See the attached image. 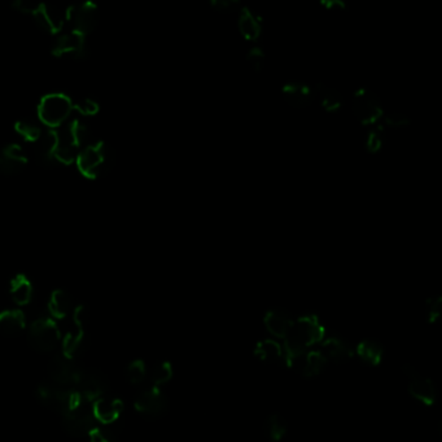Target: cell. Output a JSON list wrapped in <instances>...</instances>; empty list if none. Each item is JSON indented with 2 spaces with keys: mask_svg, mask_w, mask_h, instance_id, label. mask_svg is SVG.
<instances>
[{
  "mask_svg": "<svg viewBox=\"0 0 442 442\" xmlns=\"http://www.w3.org/2000/svg\"><path fill=\"white\" fill-rule=\"evenodd\" d=\"M326 329L317 314H305L293 323L288 336L284 338V366L293 369L309 348L321 343Z\"/></svg>",
  "mask_w": 442,
  "mask_h": 442,
  "instance_id": "cell-1",
  "label": "cell"
},
{
  "mask_svg": "<svg viewBox=\"0 0 442 442\" xmlns=\"http://www.w3.org/2000/svg\"><path fill=\"white\" fill-rule=\"evenodd\" d=\"M354 117L364 128H371L380 123L384 116V108L380 97L370 89L361 87L355 90L352 102Z\"/></svg>",
  "mask_w": 442,
  "mask_h": 442,
  "instance_id": "cell-2",
  "label": "cell"
},
{
  "mask_svg": "<svg viewBox=\"0 0 442 442\" xmlns=\"http://www.w3.org/2000/svg\"><path fill=\"white\" fill-rule=\"evenodd\" d=\"M37 397L49 410L61 414L63 417L82 403V395L78 392L55 386L54 383L42 384L37 391Z\"/></svg>",
  "mask_w": 442,
  "mask_h": 442,
  "instance_id": "cell-3",
  "label": "cell"
},
{
  "mask_svg": "<svg viewBox=\"0 0 442 442\" xmlns=\"http://www.w3.org/2000/svg\"><path fill=\"white\" fill-rule=\"evenodd\" d=\"M112 160L111 148L104 143H97L87 145L77 156V165L85 177L97 178L111 166Z\"/></svg>",
  "mask_w": 442,
  "mask_h": 442,
  "instance_id": "cell-4",
  "label": "cell"
},
{
  "mask_svg": "<svg viewBox=\"0 0 442 442\" xmlns=\"http://www.w3.org/2000/svg\"><path fill=\"white\" fill-rule=\"evenodd\" d=\"M73 109L72 100L64 94H49L43 97L38 106V114L43 123L57 128L64 122Z\"/></svg>",
  "mask_w": 442,
  "mask_h": 442,
  "instance_id": "cell-5",
  "label": "cell"
},
{
  "mask_svg": "<svg viewBox=\"0 0 442 442\" xmlns=\"http://www.w3.org/2000/svg\"><path fill=\"white\" fill-rule=\"evenodd\" d=\"M402 372L407 378V391L411 397L424 406H434L437 400V389L434 381L431 379L424 378L409 363L402 366Z\"/></svg>",
  "mask_w": 442,
  "mask_h": 442,
  "instance_id": "cell-6",
  "label": "cell"
},
{
  "mask_svg": "<svg viewBox=\"0 0 442 442\" xmlns=\"http://www.w3.org/2000/svg\"><path fill=\"white\" fill-rule=\"evenodd\" d=\"M60 340V332L56 323L49 318H39L32 321L29 332V343L34 350L39 353H49L56 348Z\"/></svg>",
  "mask_w": 442,
  "mask_h": 442,
  "instance_id": "cell-7",
  "label": "cell"
},
{
  "mask_svg": "<svg viewBox=\"0 0 442 442\" xmlns=\"http://www.w3.org/2000/svg\"><path fill=\"white\" fill-rule=\"evenodd\" d=\"M135 409L148 418H162L169 411V398L157 386H152L137 395Z\"/></svg>",
  "mask_w": 442,
  "mask_h": 442,
  "instance_id": "cell-8",
  "label": "cell"
},
{
  "mask_svg": "<svg viewBox=\"0 0 442 442\" xmlns=\"http://www.w3.org/2000/svg\"><path fill=\"white\" fill-rule=\"evenodd\" d=\"M284 103L295 109H305L315 100V90L304 80H287L281 89Z\"/></svg>",
  "mask_w": 442,
  "mask_h": 442,
  "instance_id": "cell-9",
  "label": "cell"
},
{
  "mask_svg": "<svg viewBox=\"0 0 442 442\" xmlns=\"http://www.w3.org/2000/svg\"><path fill=\"white\" fill-rule=\"evenodd\" d=\"M64 431L73 437L90 436L92 431L97 429V419L92 411L87 410L82 403L77 409L64 415L63 420Z\"/></svg>",
  "mask_w": 442,
  "mask_h": 442,
  "instance_id": "cell-10",
  "label": "cell"
},
{
  "mask_svg": "<svg viewBox=\"0 0 442 442\" xmlns=\"http://www.w3.org/2000/svg\"><path fill=\"white\" fill-rule=\"evenodd\" d=\"M49 378L57 386L70 389L77 384L80 369L65 355H56L49 363Z\"/></svg>",
  "mask_w": 442,
  "mask_h": 442,
  "instance_id": "cell-11",
  "label": "cell"
},
{
  "mask_svg": "<svg viewBox=\"0 0 442 442\" xmlns=\"http://www.w3.org/2000/svg\"><path fill=\"white\" fill-rule=\"evenodd\" d=\"M75 386H78L80 394L85 395V398L95 401L106 391L108 381L104 374L100 371L80 370Z\"/></svg>",
  "mask_w": 442,
  "mask_h": 442,
  "instance_id": "cell-12",
  "label": "cell"
},
{
  "mask_svg": "<svg viewBox=\"0 0 442 442\" xmlns=\"http://www.w3.org/2000/svg\"><path fill=\"white\" fill-rule=\"evenodd\" d=\"M66 16L74 26L73 32H78L83 37H86V34H89L97 27L99 20L97 6L92 3H86L80 7L69 9L66 12Z\"/></svg>",
  "mask_w": 442,
  "mask_h": 442,
  "instance_id": "cell-13",
  "label": "cell"
},
{
  "mask_svg": "<svg viewBox=\"0 0 442 442\" xmlns=\"http://www.w3.org/2000/svg\"><path fill=\"white\" fill-rule=\"evenodd\" d=\"M293 323L295 319L292 318L290 312H287L283 307L269 309L264 317L266 330L273 338L284 340L292 330Z\"/></svg>",
  "mask_w": 442,
  "mask_h": 442,
  "instance_id": "cell-14",
  "label": "cell"
},
{
  "mask_svg": "<svg viewBox=\"0 0 442 442\" xmlns=\"http://www.w3.org/2000/svg\"><path fill=\"white\" fill-rule=\"evenodd\" d=\"M321 353L326 355L327 361H332L336 364H345L352 361L355 355L354 348L338 336H329L321 341Z\"/></svg>",
  "mask_w": 442,
  "mask_h": 442,
  "instance_id": "cell-15",
  "label": "cell"
},
{
  "mask_svg": "<svg viewBox=\"0 0 442 442\" xmlns=\"http://www.w3.org/2000/svg\"><path fill=\"white\" fill-rule=\"evenodd\" d=\"M238 29L244 39L256 43L262 34V20L250 7L243 6L238 13Z\"/></svg>",
  "mask_w": 442,
  "mask_h": 442,
  "instance_id": "cell-16",
  "label": "cell"
},
{
  "mask_svg": "<svg viewBox=\"0 0 442 442\" xmlns=\"http://www.w3.org/2000/svg\"><path fill=\"white\" fill-rule=\"evenodd\" d=\"M26 162V156L20 145H8L0 152V171L4 174L20 173Z\"/></svg>",
  "mask_w": 442,
  "mask_h": 442,
  "instance_id": "cell-17",
  "label": "cell"
},
{
  "mask_svg": "<svg viewBox=\"0 0 442 442\" xmlns=\"http://www.w3.org/2000/svg\"><path fill=\"white\" fill-rule=\"evenodd\" d=\"M85 52V37L75 32L65 34L59 38L54 47V55L56 56L80 57L83 56Z\"/></svg>",
  "mask_w": 442,
  "mask_h": 442,
  "instance_id": "cell-18",
  "label": "cell"
},
{
  "mask_svg": "<svg viewBox=\"0 0 442 442\" xmlns=\"http://www.w3.org/2000/svg\"><path fill=\"white\" fill-rule=\"evenodd\" d=\"M40 29L49 32H57L64 26V15L51 6L39 4V7L32 13Z\"/></svg>",
  "mask_w": 442,
  "mask_h": 442,
  "instance_id": "cell-19",
  "label": "cell"
},
{
  "mask_svg": "<svg viewBox=\"0 0 442 442\" xmlns=\"http://www.w3.org/2000/svg\"><path fill=\"white\" fill-rule=\"evenodd\" d=\"M327 363L329 361L326 355L321 353V350H310L301 357V360L295 364V367L297 366L300 374L304 378L313 379L324 370Z\"/></svg>",
  "mask_w": 442,
  "mask_h": 442,
  "instance_id": "cell-20",
  "label": "cell"
},
{
  "mask_svg": "<svg viewBox=\"0 0 442 442\" xmlns=\"http://www.w3.org/2000/svg\"><path fill=\"white\" fill-rule=\"evenodd\" d=\"M315 97L321 104V109L327 113H336L344 106V97L338 90L330 87L324 83H318L314 86Z\"/></svg>",
  "mask_w": 442,
  "mask_h": 442,
  "instance_id": "cell-21",
  "label": "cell"
},
{
  "mask_svg": "<svg viewBox=\"0 0 442 442\" xmlns=\"http://www.w3.org/2000/svg\"><path fill=\"white\" fill-rule=\"evenodd\" d=\"M253 354L259 361L265 362V363H270V364L283 363L284 364L283 348L279 343H276L273 338L259 340L257 344L254 345Z\"/></svg>",
  "mask_w": 442,
  "mask_h": 442,
  "instance_id": "cell-22",
  "label": "cell"
},
{
  "mask_svg": "<svg viewBox=\"0 0 442 442\" xmlns=\"http://www.w3.org/2000/svg\"><path fill=\"white\" fill-rule=\"evenodd\" d=\"M123 410V403L120 400H106V398H97L92 406V414L99 422L103 424L111 423L113 420L120 418Z\"/></svg>",
  "mask_w": 442,
  "mask_h": 442,
  "instance_id": "cell-23",
  "label": "cell"
},
{
  "mask_svg": "<svg viewBox=\"0 0 442 442\" xmlns=\"http://www.w3.org/2000/svg\"><path fill=\"white\" fill-rule=\"evenodd\" d=\"M354 352L357 353L363 363L372 366V367H376L383 362L386 349H384L383 344H380L379 341L363 340L357 345Z\"/></svg>",
  "mask_w": 442,
  "mask_h": 442,
  "instance_id": "cell-24",
  "label": "cell"
},
{
  "mask_svg": "<svg viewBox=\"0 0 442 442\" xmlns=\"http://www.w3.org/2000/svg\"><path fill=\"white\" fill-rule=\"evenodd\" d=\"M262 431L269 441L279 442L287 436L288 424H287V420L283 418L281 414L273 412L264 420Z\"/></svg>",
  "mask_w": 442,
  "mask_h": 442,
  "instance_id": "cell-25",
  "label": "cell"
},
{
  "mask_svg": "<svg viewBox=\"0 0 442 442\" xmlns=\"http://www.w3.org/2000/svg\"><path fill=\"white\" fill-rule=\"evenodd\" d=\"M25 329L24 314L20 310H7L0 314V332L8 338H15Z\"/></svg>",
  "mask_w": 442,
  "mask_h": 442,
  "instance_id": "cell-26",
  "label": "cell"
},
{
  "mask_svg": "<svg viewBox=\"0 0 442 442\" xmlns=\"http://www.w3.org/2000/svg\"><path fill=\"white\" fill-rule=\"evenodd\" d=\"M11 296L17 305H26L32 296V286L24 275H18L11 283Z\"/></svg>",
  "mask_w": 442,
  "mask_h": 442,
  "instance_id": "cell-27",
  "label": "cell"
},
{
  "mask_svg": "<svg viewBox=\"0 0 442 442\" xmlns=\"http://www.w3.org/2000/svg\"><path fill=\"white\" fill-rule=\"evenodd\" d=\"M49 312L55 318H64L73 309V300L65 290H55L49 300Z\"/></svg>",
  "mask_w": 442,
  "mask_h": 442,
  "instance_id": "cell-28",
  "label": "cell"
},
{
  "mask_svg": "<svg viewBox=\"0 0 442 442\" xmlns=\"http://www.w3.org/2000/svg\"><path fill=\"white\" fill-rule=\"evenodd\" d=\"M386 143V128L381 125V122L371 126L366 135V151L370 154H376L381 151L383 145Z\"/></svg>",
  "mask_w": 442,
  "mask_h": 442,
  "instance_id": "cell-29",
  "label": "cell"
},
{
  "mask_svg": "<svg viewBox=\"0 0 442 442\" xmlns=\"http://www.w3.org/2000/svg\"><path fill=\"white\" fill-rule=\"evenodd\" d=\"M174 375V371H173V366L170 362H160L154 369H153L152 374H151V381H152L153 386H162V384H166L168 381H170L173 379Z\"/></svg>",
  "mask_w": 442,
  "mask_h": 442,
  "instance_id": "cell-30",
  "label": "cell"
},
{
  "mask_svg": "<svg viewBox=\"0 0 442 442\" xmlns=\"http://www.w3.org/2000/svg\"><path fill=\"white\" fill-rule=\"evenodd\" d=\"M210 8L219 15H233L240 12L243 4L238 0H211Z\"/></svg>",
  "mask_w": 442,
  "mask_h": 442,
  "instance_id": "cell-31",
  "label": "cell"
},
{
  "mask_svg": "<svg viewBox=\"0 0 442 442\" xmlns=\"http://www.w3.org/2000/svg\"><path fill=\"white\" fill-rule=\"evenodd\" d=\"M381 125L384 128H391V129H405L410 125V118L406 114L402 113L389 112L384 113L383 118H381Z\"/></svg>",
  "mask_w": 442,
  "mask_h": 442,
  "instance_id": "cell-32",
  "label": "cell"
},
{
  "mask_svg": "<svg viewBox=\"0 0 442 442\" xmlns=\"http://www.w3.org/2000/svg\"><path fill=\"white\" fill-rule=\"evenodd\" d=\"M247 61L250 64V68L253 69V72L261 73L265 68L266 56L265 52L261 46L254 44L253 47H250L248 49V54H247Z\"/></svg>",
  "mask_w": 442,
  "mask_h": 442,
  "instance_id": "cell-33",
  "label": "cell"
},
{
  "mask_svg": "<svg viewBox=\"0 0 442 442\" xmlns=\"http://www.w3.org/2000/svg\"><path fill=\"white\" fill-rule=\"evenodd\" d=\"M16 130L20 135H23L26 140H30V142H37L42 135V130H40L39 126L35 125L30 120H23L17 122Z\"/></svg>",
  "mask_w": 442,
  "mask_h": 442,
  "instance_id": "cell-34",
  "label": "cell"
},
{
  "mask_svg": "<svg viewBox=\"0 0 442 442\" xmlns=\"http://www.w3.org/2000/svg\"><path fill=\"white\" fill-rule=\"evenodd\" d=\"M442 312V297L440 295L432 296L426 300V321L429 324H434L440 319Z\"/></svg>",
  "mask_w": 442,
  "mask_h": 442,
  "instance_id": "cell-35",
  "label": "cell"
},
{
  "mask_svg": "<svg viewBox=\"0 0 442 442\" xmlns=\"http://www.w3.org/2000/svg\"><path fill=\"white\" fill-rule=\"evenodd\" d=\"M145 375H147V369H145V362L137 360L130 363L128 367V376L133 384H140L142 381H145Z\"/></svg>",
  "mask_w": 442,
  "mask_h": 442,
  "instance_id": "cell-36",
  "label": "cell"
},
{
  "mask_svg": "<svg viewBox=\"0 0 442 442\" xmlns=\"http://www.w3.org/2000/svg\"><path fill=\"white\" fill-rule=\"evenodd\" d=\"M73 108L83 116H92L99 111V105H97V102H94L91 99H82L75 104H73Z\"/></svg>",
  "mask_w": 442,
  "mask_h": 442,
  "instance_id": "cell-37",
  "label": "cell"
},
{
  "mask_svg": "<svg viewBox=\"0 0 442 442\" xmlns=\"http://www.w3.org/2000/svg\"><path fill=\"white\" fill-rule=\"evenodd\" d=\"M90 438H91V442H111L99 431V428L90 434Z\"/></svg>",
  "mask_w": 442,
  "mask_h": 442,
  "instance_id": "cell-38",
  "label": "cell"
}]
</instances>
